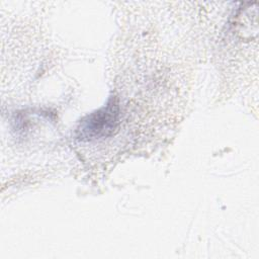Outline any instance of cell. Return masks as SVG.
<instances>
[{
    "mask_svg": "<svg viewBox=\"0 0 259 259\" xmlns=\"http://www.w3.org/2000/svg\"><path fill=\"white\" fill-rule=\"evenodd\" d=\"M119 123V105L115 97H111L106 105L87 114L78 123L75 136L81 142H90L107 138L117 128Z\"/></svg>",
    "mask_w": 259,
    "mask_h": 259,
    "instance_id": "6da1fadb",
    "label": "cell"
}]
</instances>
